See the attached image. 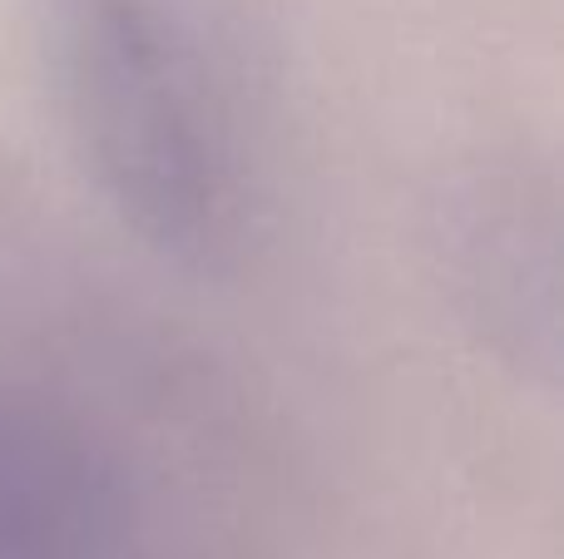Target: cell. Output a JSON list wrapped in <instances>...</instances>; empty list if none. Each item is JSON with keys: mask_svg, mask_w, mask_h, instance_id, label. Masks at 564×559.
<instances>
[{"mask_svg": "<svg viewBox=\"0 0 564 559\" xmlns=\"http://www.w3.org/2000/svg\"><path fill=\"white\" fill-rule=\"evenodd\" d=\"M40 75L105 208L159 257L243 243L248 164L198 0H30Z\"/></svg>", "mask_w": 564, "mask_h": 559, "instance_id": "obj_1", "label": "cell"}, {"mask_svg": "<svg viewBox=\"0 0 564 559\" xmlns=\"http://www.w3.org/2000/svg\"><path fill=\"white\" fill-rule=\"evenodd\" d=\"M456 277L476 317L510 342V357H555V243L550 218L510 184H486L451 223Z\"/></svg>", "mask_w": 564, "mask_h": 559, "instance_id": "obj_2", "label": "cell"}]
</instances>
